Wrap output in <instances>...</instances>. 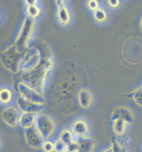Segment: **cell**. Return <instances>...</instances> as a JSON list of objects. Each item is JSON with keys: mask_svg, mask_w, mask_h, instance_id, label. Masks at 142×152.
Wrapping results in <instances>:
<instances>
[{"mask_svg": "<svg viewBox=\"0 0 142 152\" xmlns=\"http://www.w3.org/2000/svg\"><path fill=\"white\" fill-rule=\"evenodd\" d=\"M93 17L97 22H104L107 19V13L104 9L99 8L94 11Z\"/></svg>", "mask_w": 142, "mask_h": 152, "instance_id": "cell-16", "label": "cell"}, {"mask_svg": "<svg viewBox=\"0 0 142 152\" xmlns=\"http://www.w3.org/2000/svg\"><path fill=\"white\" fill-rule=\"evenodd\" d=\"M34 127L44 140H47L54 134L56 124L48 114L39 113L37 115Z\"/></svg>", "mask_w": 142, "mask_h": 152, "instance_id": "cell-2", "label": "cell"}, {"mask_svg": "<svg viewBox=\"0 0 142 152\" xmlns=\"http://www.w3.org/2000/svg\"><path fill=\"white\" fill-rule=\"evenodd\" d=\"M37 115L34 113H21L19 122L20 127L24 130L34 127Z\"/></svg>", "mask_w": 142, "mask_h": 152, "instance_id": "cell-11", "label": "cell"}, {"mask_svg": "<svg viewBox=\"0 0 142 152\" xmlns=\"http://www.w3.org/2000/svg\"><path fill=\"white\" fill-rule=\"evenodd\" d=\"M65 152H77L72 151H69V150H68V151H66Z\"/></svg>", "mask_w": 142, "mask_h": 152, "instance_id": "cell-25", "label": "cell"}, {"mask_svg": "<svg viewBox=\"0 0 142 152\" xmlns=\"http://www.w3.org/2000/svg\"><path fill=\"white\" fill-rule=\"evenodd\" d=\"M117 119H121L127 125H132L135 121L133 112L126 106H118L113 110L110 115L111 122Z\"/></svg>", "mask_w": 142, "mask_h": 152, "instance_id": "cell-5", "label": "cell"}, {"mask_svg": "<svg viewBox=\"0 0 142 152\" xmlns=\"http://www.w3.org/2000/svg\"><path fill=\"white\" fill-rule=\"evenodd\" d=\"M41 149L43 152H54V142L49 140H44Z\"/></svg>", "mask_w": 142, "mask_h": 152, "instance_id": "cell-19", "label": "cell"}, {"mask_svg": "<svg viewBox=\"0 0 142 152\" xmlns=\"http://www.w3.org/2000/svg\"><path fill=\"white\" fill-rule=\"evenodd\" d=\"M111 145L113 152H124L125 149L123 146L119 141L114 137H112L111 139Z\"/></svg>", "mask_w": 142, "mask_h": 152, "instance_id": "cell-17", "label": "cell"}, {"mask_svg": "<svg viewBox=\"0 0 142 152\" xmlns=\"http://www.w3.org/2000/svg\"><path fill=\"white\" fill-rule=\"evenodd\" d=\"M16 105L22 113H41L44 108V105H40L25 100L21 96H18L16 100Z\"/></svg>", "mask_w": 142, "mask_h": 152, "instance_id": "cell-7", "label": "cell"}, {"mask_svg": "<svg viewBox=\"0 0 142 152\" xmlns=\"http://www.w3.org/2000/svg\"><path fill=\"white\" fill-rule=\"evenodd\" d=\"M127 98L132 100L139 107L142 108V86L138 87L135 90L127 93Z\"/></svg>", "mask_w": 142, "mask_h": 152, "instance_id": "cell-12", "label": "cell"}, {"mask_svg": "<svg viewBox=\"0 0 142 152\" xmlns=\"http://www.w3.org/2000/svg\"><path fill=\"white\" fill-rule=\"evenodd\" d=\"M99 2L98 1L96 0L89 1L88 6L89 8L92 11H96L97 9H99Z\"/></svg>", "mask_w": 142, "mask_h": 152, "instance_id": "cell-20", "label": "cell"}, {"mask_svg": "<svg viewBox=\"0 0 142 152\" xmlns=\"http://www.w3.org/2000/svg\"><path fill=\"white\" fill-rule=\"evenodd\" d=\"M23 136L25 144L28 147L36 150L41 148L44 140L34 126L24 130Z\"/></svg>", "mask_w": 142, "mask_h": 152, "instance_id": "cell-6", "label": "cell"}, {"mask_svg": "<svg viewBox=\"0 0 142 152\" xmlns=\"http://www.w3.org/2000/svg\"><path fill=\"white\" fill-rule=\"evenodd\" d=\"M71 130L76 139L89 136L88 125L83 119H78L75 121L71 125Z\"/></svg>", "mask_w": 142, "mask_h": 152, "instance_id": "cell-8", "label": "cell"}, {"mask_svg": "<svg viewBox=\"0 0 142 152\" xmlns=\"http://www.w3.org/2000/svg\"></svg>", "mask_w": 142, "mask_h": 152, "instance_id": "cell-28", "label": "cell"}, {"mask_svg": "<svg viewBox=\"0 0 142 152\" xmlns=\"http://www.w3.org/2000/svg\"><path fill=\"white\" fill-rule=\"evenodd\" d=\"M108 4L112 8H116L120 4L119 0H109L108 1Z\"/></svg>", "mask_w": 142, "mask_h": 152, "instance_id": "cell-22", "label": "cell"}, {"mask_svg": "<svg viewBox=\"0 0 142 152\" xmlns=\"http://www.w3.org/2000/svg\"><path fill=\"white\" fill-rule=\"evenodd\" d=\"M59 138L68 146L77 140L71 130L68 129L61 130Z\"/></svg>", "mask_w": 142, "mask_h": 152, "instance_id": "cell-14", "label": "cell"}, {"mask_svg": "<svg viewBox=\"0 0 142 152\" xmlns=\"http://www.w3.org/2000/svg\"><path fill=\"white\" fill-rule=\"evenodd\" d=\"M13 99L12 91L8 88H3L0 92V101L3 104H9Z\"/></svg>", "mask_w": 142, "mask_h": 152, "instance_id": "cell-15", "label": "cell"}, {"mask_svg": "<svg viewBox=\"0 0 142 152\" xmlns=\"http://www.w3.org/2000/svg\"><path fill=\"white\" fill-rule=\"evenodd\" d=\"M101 152H113L112 148H111V145L108 146V147L106 148L104 151H102Z\"/></svg>", "mask_w": 142, "mask_h": 152, "instance_id": "cell-23", "label": "cell"}, {"mask_svg": "<svg viewBox=\"0 0 142 152\" xmlns=\"http://www.w3.org/2000/svg\"><path fill=\"white\" fill-rule=\"evenodd\" d=\"M77 103L78 107L83 110L89 109L93 102L92 93L86 89H82L77 93Z\"/></svg>", "mask_w": 142, "mask_h": 152, "instance_id": "cell-9", "label": "cell"}, {"mask_svg": "<svg viewBox=\"0 0 142 152\" xmlns=\"http://www.w3.org/2000/svg\"><path fill=\"white\" fill-rule=\"evenodd\" d=\"M20 96L33 103L43 105L46 103L44 96L38 91L25 83H20L18 86Z\"/></svg>", "mask_w": 142, "mask_h": 152, "instance_id": "cell-3", "label": "cell"}, {"mask_svg": "<svg viewBox=\"0 0 142 152\" xmlns=\"http://www.w3.org/2000/svg\"><path fill=\"white\" fill-rule=\"evenodd\" d=\"M141 149H142V145Z\"/></svg>", "mask_w": 142, "mask_h": 152, "instance_id": "cell-27", "label": "cell"}, {"mask_svg": "<svg viewBox=\"0 0 142 152\" xmlns=\"http://www.w3.org/2000/svg\"><path fill=\"white\" fill-rule=\"evenodd\" d=\"M124 145L126 147H130L132 145L133 143V140L131 137L127 136L125 137L124 141Z\"/></svg>", "mask_w": 142, "mask_h": 152, "instance_id": "cell-21", "label": "cell"}, {"mask_svg": "<svg viewBox=\"0 0 142 152\" xmlns=\"http://www.w3.org/2000/svg\"><path fill=\"white\" fill-rule=\"evenodd\" d=\"M124 152H127L126 151H125Z\"/></svg>", "mask_w": 142, "mask_h": 152, "instance_id": "cell-26", "label": "cell"}, {"mask_svg": "<svg viewBox=\"0 0 142 152\" xmlns=\"http://www.w3.org/2000/svg\"><path fill=\"white\" fill-rule=\"evenodd\" d=\"M21 114L18 107L13 105L8 106L1 111V120L8 127L15 128L19 124Z\"/></svg>", "mask_w": 142, "mask_h": 152, "instance_id": "cell-4", "label": "cell"}, {"mask_svg": "<svg viewBox=\"0 0 142 152\" xmlns=\"http://www.w3.org/2000/svg\"><path fill=\"white\" fill-rule=\"evenodd\" d=\"M139 27L140 31L142 33V16L140 18L139 23Z\"/></svg>", "mask_w": 142, "mask_h": 152, "instance_id": "cell-24", "label": "cell"}, {"mask_svg": "<svg viewBox=\"0 0 142 152\" xmlns=\"http://www.w3.org/2000/svg\"><path fill=\"white\" fill-rule=\"evenodd\" d=\"M112 123V128L113 133L117 136L124 135L126 130L127 123L121 119H117Z\"/></svg>", "mask_w": 142, "mask_h": 152, "instance_id": "cell-13", "label": "cell"}, {"mask_svg": "<svg viewBox=\"0 0 142 152\" xmlns=\"http://www.w3.org/2000/svg\"><path fill=\"white\" fill-rule=\"evenodd\" d=\"M54 152H65L68 150V145L59 138L54 142Z\"/></svg>", "mask_w": 142, "mask_h": 152, "instance_id": "cell-18", "label": "cell"}, {"mask_svg": "<svg viewBox=\"0 0 142 152\" xmlns=\"http://www.w3.org/2000/svg\"><path fill=\"white\" fill-rule=\"evenodd\" d=\"M77 152H93L96 148L95 139L88 136L77 139Z\"/></svg>", "mask_w": 142, "mask_h": 152, "instance_id": "cell-10", "label": "cell"}, {"mask_svg": "<svg viewBox=\"0 0 142 152\" xmlns=\"http://www.w3.org/2000/svg\"><path fill=\"white\" fill-rule=\"evenodd\" d=\"M122 53L127 61L132 64L142 61V40L139 38H131L124 43Z\"/></svg>", "mask_w": 142, "mask_h": 152, "instance_id": "cell-1", "label": "cell"}]
</instances>
